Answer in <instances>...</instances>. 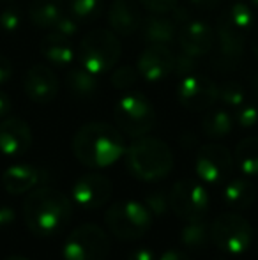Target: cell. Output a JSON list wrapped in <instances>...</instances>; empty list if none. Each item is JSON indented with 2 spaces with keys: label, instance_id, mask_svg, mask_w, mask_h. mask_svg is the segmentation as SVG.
Returning <instances> with one entry per match:
<instances>
[{
  "label": "cell",
  "instance_id": "15",
  "mask_svg": "<svg viewBox=\"0 0 258 260\" xmlns=\"http://www.w3.org/2000/svg\"><path fill=\"white\" fill-rule=\"evenodd\" d=\"M32 145V129L20 117H9L0 122V152L9 157L21 156Z\"/></svg>",
  "mask_w": 258,
  "mask_h": 260
},
{
  "label": "cell",
  "instance_id": "37",
  "mask_svg": "<svg viewBox=\"0 0 258 260\" xmlns=\"http://www.w3.org/2000/svg\"><path fill=\"white\" fill-rule=\"evenodd\" d=\"M141 6L151 13L168 14L177 7V0H140Z\"/></svg>",
  "mask_w": 258,
  "mask_h": 260
},
{
  "label": "cell",
  "instance_id": "23",
  "mask_svg": "<svg viewBox=\"0 0 258 260\" xmlns=\"http://www.w3.org/2000/svg\"><path fill=\"white\" fill-rule=\"evenodd\" d=\"M219 18L244 36H249L255 28V14L248 0H232V4L223 11Z\"/></svg>",
  "mask_w": 258,
  "mask_h": 260
},
{
  "label": "cell",
  "instance_id": "36",
  "mask_svg": "<svg viewBox=\"0 0 258 260\" xmlns=\"http://www.w3.org/2000/svg\"><path fill=\"white\" fill-rule=\"evenodd\" d=\"M52 32L64 36V38H72V36H75L76 32H78V21H76L72 16L62 14V18H60V20L57 21V25L52 28Z\"/></svg>",
  "mask_w": 258,
  "mask_h": 260
},
{
  "label": "cell",
  "instance_id": "17",
  "mask_svg": "<svg viewBox=\"0 0 258 260\" xmlns=\"http://www.w3.org/2000/svg\"><path fill=\"white\" fill-rule=\"evenodd\" d=\"M141 13L133 0H114L108 11V25L117 36H133L141 27Z\"/></svg>",
  "mask_w": 258,
  "mask_h": 260
},
{
  "label": "cell",
  "instance_id": "18",
  "mask_svg": "<svg viewBox=\"0 0 258 260\" xmlns=\"http://www.w3.org/2000/svg\"><path fill=\"white\" fill-rule=\"evenodd\" d=\"M43 170L28 163H18L9 167L2 175V186L11 195H21L35 189V186L41 184Z\"/></svg>",
  "mask_w": 258,
  "mask_h": 260
},
{
  "label": "cell",
  "instance_id": "14",
  "mask_svg": "<svg viewBox=\"0 0 258 260\" xmlns=\"http://www.w3.org/2000/svg\"><path fill=\"white\" fill-rule=\"evenodd\" d=\"M23 89L28 100L38 105H48L59 94V80L55 73L45 64H35L23 78Z\"/></svg>",
  "mask_w": 258,
  "mask_h": 260
},
{
  "label": "cell",
  "instance_id": "9",
  "mask_svg": "<svg viewBox=\"0 0 258 260\" xmlns=\"http://www.w3.org/2000/svg\"><path fill=\"white\" fill-rule=\"evenodd\" d=\"M210 199L202 182L195 179H180L170 191V209L184 221L203 219L209 212Z\"/></svg>",
  "mask_w": 258,
  "mask_h": 260
},
{
  "label": "cell",
  "instance_id": "2",
  "mask_svg": "<svg viewBox=\"0 0 258 260\" xmlns=\"http://www.w3.org/2000/svg\"><path fill=\"white\" fill-rule=\"evenodd\" d=\"M72 152L78 161L90 168H104L119 161L126 152L121 131L104 122L82 126L72 138Z\"/></svg>",
  "mask_w": 258,
  "mask_h": 260
},
{
  "label": "cell",
  "instance_id": "5",
  "mask_svg": "<svg viewBox=\"0 0 258 260\" xmlns=\"http://www.w3.org/2000/svg\"><path fill=\"white\" fill-rule=\"evenodd\" d=\"M108 230L121 241H136L147 234L152 225V214L143 202L124 200L108 207L104 214Z\"/></svg>",
  "mask_w": 258,
  "mask_h": 260
},
{
  "label": "cell",
  "instance_id": "25",
  "mask_svg": "<svg viewBox=\"0 0 258 260\" xmlns=\"http://www.w3.org/2000/svg\"><path fill=\"white\" fill-rule=\"evenodd\" d=\"M62 4L60 0H34L28 7L30 21L38 28H50L52 30L57 21L62 18Z\"/></svg>",
  "mask_w": 258,
  "mask_h": 260
},
{
  "label": "cell",
  "instance_id": "30",
  "mask_svg": "<svg viewBox=\"0 0 258 260\" xmlns=\"http://www.w3.org/2000/svg\"><path fill=\"white\" fill-rule=\"evenodd\" d=\"M217 100L221 101L227 108L237 110L239 106L246 103V90L242 89L241 83L237 82H227L217 89Z\"/></svg>",
  "mask_w": 258,
  "mask_h": 260
},
{
  "label": "cell",
  "instance_id": "8",
  "mask_svg": "<svg viewBox=\"0 0 258 260\" xmlns=\"http://www.w3.org/2000/svg\"><path fill=\"white\" fill-rule=\"evenodd\" d=\"M210 241L228 255H241L251 246L253 229L249 221L235 212H227L210 225Z\"/></svg>",
  "mask_w": 258,
  "mask_h": 260
},
{
  "label": "cell",
  "instance_id": "29",
  "mask_svg": "<svg viewBox=\"0 0 258 260\" xmlns=\"http://www.w3.org/2000/svg\"><path fill=\"white\" fill-rule=\"evenodd\" d=\"M69 11L78 23H89L101 14L103 0H69Z\"/></svg>",
  "mask_w": 258,
  "mask_h": 260
},
{
  "label": "cell",
  "instance_id": "39",
  "mask_svg": "<svg viewBox=\"0 0 258 260\" xmlns=\"http://www.w3.org/2000/svg\"><path fill=\"white\" fill-rule=\"evenodd\" d=\"M158 257L159 255L152 248H136L134 251H131L128 260H158Z\"/></svg>",
  "mask_w": 258,
  "mask_h": 260
},
{
  "label": "cell",
  "instance_id": "1",
  "mask_svg": "<svg viewBox=\"0 0 258 260\" xmlns=\"http://www.w3.org/2000/svg\"><path fill=\"white\" fill-rule=\"evenodd\" d=\"M72 214V202L53 188H35L23 202V218L32 234L52 237L67 226Z\"/></svg>",
  "mask_w": 258,
  "mask_h": 260
},
{
  "label": "cell",
  "instance_id": "27",
  "mask_svg": "<svg viewBox=\"0 0 258 260\" xmlns=\"http://www.w3.org/2000/svg\"><path fill=\"white\" fill-rule=\"evenodd\" d=\"M210 241V225L203 219H190L180 230V244L188 251H203Z\"/></svg>",
  "mask_w": 258,
  "mask_h": 260
},
{
  "label": "cell",
  "instance_id": "45",
  "mask_svg": "<svg viewBox=\"0 0 258 260\" xmlns=\"http://www.w3.org/2000/svg\"><path fill=\"white\" fill-rule=\"evenodd\" d=\"M253 90H255V94L258 98V73L255 75V78H253Z\"/></svg>",
  "mask_w": 258,
  "mask_h": 260
},
{
  "label": "cell",
  "instance_id": "11",
  "mask_svg": "<svg viewBox=\"0 0 258 260\" xmlns=\"http://www.w3.org/2000/svg\"><path fill=\"white\" fill-rule=\"evenodd\" d=\"M217 89L219 87L200 73H191L182 76L177 87V98L180 105L191 112H205L217 101Z\"/></svg>",
  "mask_w": 258,
  "mask_h": 260
},
{
  "label": "cell",
  "instance_id": "26",
  "mask_svg": "<svg viewBox=\"0 0 258 260\" xmlns=\"http://www.w3.org/2000/svg\"><path fill=\"white\" fill-rule=\"evenodd\" d=\"M65 83L69 87V92L78 100H90L97 92V76L87 71L85 68H71L65 75Z\"/></svg>",
  "mask_w": 258,
  "mask_h": 260
},
{
  "label": "cell",
  "instance_id": "12",
  "mask_svg": "<svg viewBox=\"0 0 258 260\" xmlns=\"http://www.w3.org/2000/svg\"><path fill=\"white\" fill-rule=\"evenodd\" d=\"M112 197V182L101 174H85L72 184V204L87 211L106 206Z\"/></svg>",
  "mask_w": 258,
  "mask_h": 260
},
{
  "label": "cell",
  "instance_id": "13",
  "mask_svg": "<svg viewBox=\"0 0 258 260\" xmlns=\"http://www.w3.org/2000/svg\"><path fill=\"white\" fill-rule=\"evenodd\" d=\"M173 60L175 55L168 46L147 45V48L138 57V75L143 76L147 82H161L173 73Z\"/></svg>",
  "mask_w": 258,
  "mask_h": 260
},
{
  "label": "cell",
  "instance_id": "31",
  "mask_svg": "<svg viewBox=\"0 0 258 260\" xmlns=\"http://www.w3.org/2000/svg\"><path fill=\"white\" fill-rule=\"evenodd\" d=\"M143 204L151 211L152 216H165L170 211V193L166 191H152L143 199Z\"/></svg>",
  "mask_w": 258,
  "mask_h": 260
},
{
  "label": "cell",
  "instance_id": "16",
  "mask_svg": "<svg viewBox=\"0 0 258 260\" xmlns=\"http://www.w3.org/2000/svg\"><path fill=\"white\" fill-rule=\"evenodd\" d=\"M179 45L180 50L193 57L200 58L210 52L214 45V32L209 23L203 20L190 18L186 23L180 25L179 30Z\"/></svg>",
  "mask_w": 258,
  "mask_h": 260
},
{
  "label": "cell",
  "instance_id": "43",
  "mask_svg": "<svg viewBox=\"0 0 258 260\" xmlns=\"http://www.w3.org/2000/svg\"><path fill=\"white\" fill-rule=\"evenodd\" d=\"M193 7H198V9H214L221 4V0H188Z\"/></svg>",
  "mask_w": 258,
  "mask_h": 260
},
{
  "label": "cell",
  "instance_id": "22",
  "mask_svg": "<svg viewBox=\"0 0 258 260\" xmlns=\"http://www.w3.org/2000/svg\"><path fill=\"white\" fill-rule=\"evenodd\" d=\"M256 200L255 186L248 181V179H232L225 184L223 188V202L228 209L234 211H246L253 206Z\"/></svg>",
  "mask_w": 258,
  "mask_h": 260
},
{
  "label": "cell",
  "instance_id": "42",
  "mask_svg": "<svg viewBox=\"0 0 258 260\" xmlns=\"http://www.w3.org/2000/svg\"><path fill=\"white\" fill-rule=\"evenodd\" d=\"M11 108H13L11 98L7 96L6 92H2V90H0V119H4L6 115H9Z\"/></svg>",
  "mask_w": 258,
  "mask_h": 260
},
{
  "label": "cell",
  "instance_id": "21",
  "mask_svg": "<svg viewBox=\"0 0 258 260\" xmlns=\"http://www.w3.org/2000/svg\"><path fill=\"white\" fill-rule=\"evenodd\" d=\"M217 30V43H219V55L225 62H235L244 55L246 39L248 36L241 34L230 25H227L223 20H217L216 25Z\"/></svg>",
  "mask_w": 258,
  "mask_h": 260
},
{
  "label": "cell",
  "instance_id": "32",
  "mask_svg": "<svg viewBox=\"0 0 258 260\" xmlns=\"http://www.w3.org/2000/svg\"><path fill=\"white\" fill-rule=\"evenodd\" d=\"M234 120L239 127H244V129H249V127L256 126L258 124V105L246 101L244 105L239 106V108L235 110Z\"/></svg>",
  "mask_w": 258,
  "mask_h": 260
},
{
  "label": "cell",
  "instance_id": "28",
  "mask_svg": "<svg viewBox=\"0 0 258 260\" xmlns=\"http://www.w3.org/2000/svg\"><path fill=\"white\" fill-rule=\"evenodd\" d=\"M234 161L239 170L248 177L258 175V137H248L235 147Z\"/></svg>",
  "mask_w": 258,
  "mask_h": 260
},
{
  "label": "cell",
  "instance_id": "24",
  "mask_svg": "<svg viewBox=\"0 0 258 260\" xmlns=\"http://www.w3.org/2000/svg\"><path fill=\"white\" fill-rule=\"evenodd\" d=\"M234 115L225 108H209L205 110V115L202 117V131L205 137L221 140L228 137L234 127Z\"/></svg>",
  "mask_w": 258,
  "mask_h": 260
},
{
  "label": "cell",
  "instance_id": "4",
  "mask_svg": "<svg viewBox=\"0 0 258 260\" xmlns=\"http://www.w3.org/2000/svg\"><path fill=\"white\" fill-rule=\"evenodd\" d=\"M122 46L117 34L112 30H92L82 39L78 48L80 66L99 76L110 73L119 62Z\"/></svg>",
  "mask_w": 258,
  "mask_h": 260
},
{
  "label": "cell",
  "instance_id": "34",
  "mask_svg": "<svg viewBox=\"0 0 258 260\" xmlns=\"http://www.w3.org/2000/svg\"><path fill=\"white\" fill-rule=\"evenodd\" d=\"M21 27V13L18 7L9 6L6 9H2L0 13V28H2L6 34H14Z\"/></svg>",
  "mask_w": 258,
  "mask_h": 260
},
{
  "label": "cell",
  "instance_id": "20",
  "mask_svg": "<svg viewBox=\"0 0 258 260\" xmlns=\"http://www.w3.org/2000/svg\"><path fill=\"white\" fill-rule=\"evenodd\" d=\"M41 55L53 66H59V68H65V66H71L75 62L76 52L72 48L69 38H64L55 32H50L45 39L41 41Z\"/></svg>",
  "mask_w": 258,
  "mask_h": 260
},
{
  "label": "cell",
  "instance_id": "41",
  "mask_svg": "<svg viewBox=\"0 0 258 260\" xmlns=\"http://www.w3.org/2000/svg\"><path fill=\"white\" fill-rule=\"evenodd\" d=\"M11 75H13V66L6 57L0 55V85H4L11 78Z\"/></svg>",
  "mask_w": 258,
  "mask_h": 260
},
{
  "label": "cell",
  "instance_id": "33",
  "mask_svg": "<svg viewBox=\"0 0 258 260\" xmlns=\"http://www.w3.org/2000/svg\"><path fill=\"white\" fill-rule=\"evenodd\" d=\"M136 80H138V69L126 66V68H119V69H115V71L112 73L110 82H112V85H114L115 89L124 90V89L133 87L134 83H136Z\"/></svg>",
  "mask_w": 258,
  "mask_h": 260
},
{
  "label": "cell",
  "instance_id": "19",
  "mask_svg": "<svg viewBox=\"0 0 258 260\" xmlns=\"http://www.w3.org/2000/svg\"><path fill=\"white\" fill-rule=\"evenodd\" d=\"M177 21L173 16H166V14L151 13L141 21V36L147 41V45H161L170 46L177 36Z\"/></svg>",
  "mask_w": 258,
  "mask_h": 260
},
{
  "label": "cell",
  "instance_id": "46",
  "mask_svg": "<svg viewBox=\"0 0 258 260\" xmlns=\"http://www.w3.org/2000/svg\"><path fill=\"white\" fill-rule=\"evenodd\" d=\"M6 260H28V258L21 257V255H13V257H7Z\"/></svg>",
  "mask_w": 258,
  "mask_h": 260
},
{
  "label": "cell",
  "instance_id": "3",
  "mask_svg": "<svg viewBox=\"0 0 258 260\" xmlns=\"http://www.w3.org/2000/svg\"><path fill=\"white\" fill-rule=\"evenodd\" d=\"M128 168L140 181H161L172 172L173 154L159 138L140 137L128 149Z\"/></svg>",
  "mask_w": 258,
  "mask_h": 260
},
{
  "label": "cell",
  "instance_id": "44",
  "mask_svg": "<svg viewBox=\"0 0 258 260\" xmlns=\"http://www.w3.org/2000/svg\"><path fill=\"white\" fill-rule=\"evenodd\" d=\"M251 48H253V53H255V57H256V60H258V25H255V28H253Z\"/></svg>",
  "mask_w": 258,
  "mask_h": 260
},
{
  "label": "cell",
  "instance_id": "38",
  "mask_svg": "<svg viewBox=\"0 0 258 260\" xmlns=\"http://www.w3.org/2000/svg\"><path fill=\"white\" fill-rule=\"evenodd\" d=\"M14 219H16V211L11 206L4 204L0 206V229H6V226L13 225Z\"/></svg>",
  "mask_w": 258,
  "mask_h": 260
},
{
  "label": "cell",
  "instance_id": "48",
  "mask_svg": "<svg viewBox=\"0 0 258 260\" xmlns=\"http://www.w3.org/2000/svg\"><path fill=\"white\" fill-rule=\"evenodd\" d=\"M0 2H6V0H0Z\"/></svg>",
  "mask_w": 258,
  "mask_h": 260
},
{
  "label": "cell",
  "instance_id": "47",
  "mask_svg": "<svg viewBox=\"0 0 258 260\" xmlns=\"http://www.w3.org/2000/svg\"><path fill=\"white\" fill-rule=\"evenodd\" d=\"M249 4H251L253 7H258V0H248Z\"/></svg>",
  "mask_w": 258,
  "mask_h": 260
},
{
  "label": "cell",
  "instance_id": "40",
  "mask_svg": "<svg viewBox=\"0 0 258 260\" xmlns=\"http://www.w3.org/2000/svg\"><path fill=\"white\" fill-rule=\"evenodd\" d=\"M158 260H191L186 250H179V248H172V250H166L163 253H159Z\"/></svg>",
  "mask_w": 258,
  "mask_h": 260
},
{
  "label": "cell",
  "instance_id": "6",
  "mask_svg": "<svg viewBox=\"0 0 258 260\" xmlns=\"http://www.w3.org/2000/svg\"><path fill=\"white\" fill-rule=\"evenodd\" d=\"M115 124L133 138L145 137L156 124V112L151 101L138 92H128L115 103Z\"/></svg>",
  "mask_w": 258,
  "mask_h": 260
},
{
  "label": "cell",
  "instance_id": "10",
  "mask_svg": "<svg viewBox=\"0 0 258 260\" xmlns=\"http://www.w3.org/2000/svg\"><path fill=\"white\" fill-rule=\"evenodd\" d=\"M234 168V156L225 145L207 144L200 147L195 161V172L205 184H221Z\"/></svg>",
  "mask_w": 258,
  "mask_h": 260
},
{
  "label": "cell",
  "instance_id": "7",
  "mask_svg": "<svg viewBox=\"0 0 258 260\" xmlns=\"http://www.w3.org/2000/svg\"><path fill=\"white\" fill-rule=\"evenodd\" d=\"M64 260H106L110 237L101 226L85 223L72 230L64 243Z\"/></svg>",
  "mask_w": 258,
  "mask_h": 260
},
{
  "label": "cell",
  "instance_id": "35",
  "mask_svg": "<svg viewBox=\"0 0 258 260\" xmlns=\"http://www.w3.org/2000/svg\"><path fill=\"white\" fill-rule=\"evenodd\" d=\"M196 68H198V58L193 57V55H190L186 52H180L179 55H175V60H173V73H175L179 78L191 75V73H196Z\"/></svg>",
  "mask_w": 258,
  "mask_h": 260
}]
</instances>
